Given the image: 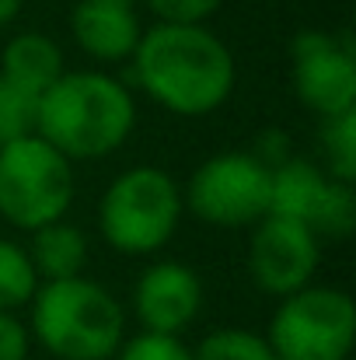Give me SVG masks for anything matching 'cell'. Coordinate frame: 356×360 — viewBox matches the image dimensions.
Wrapping results in <instances>:
<instances>
[{
  "label": "cell",
  "mask_w": 356,
  "mask_h": 360,
  "mask_svg": "<svg viewBox=\"0 0 356 360\" xmlns=\"http://www.w3.org/2000/svg\"><path fill=\"white\" fill-rule=\"evenodd\" d=\"M133 81L150 102L175 116L217 112L237 81L235 53L206 25H164L157 21L136 42Z\"/></svg>",
  "instance_id": "cell-1"
},
{
  "label": "cell",
  "mask_w": 356,
  "mask_h": 360,
  "mask_svg": "<svg viewBox=\"0 0 356 360\" xmlns=\"http://www.w3.org/2000/svg\"><path fill=\"white\" fill-rule=\"evenodd\" d=\"M136 126L129 88L102 70H74L39 95L35 133L67 161L116 154Z\"/></svg>",
  "instance_id": "cell-2"
},
{
  "label": "cell",
  "mask_w": 356,
  "mask_h": 360,
  "mask_svg": "<svg viewBox=\"0 0 356 360\" xmlns=\"http://www.w3.org/2000/svg\"><path fill=\"white\" fill-rule=\"evenodd\" d=\"M28 304V336L56 360H112L126 340L122 304L84 273L39 283Z\"/></svg>",
  "instance_id": "cell-3"
},
{
  "label": "cell",
  "mask_w": 356,
  "mask_h": 360,
  "mask_svg": "<svg viewBox=\"0 0 356 360\" xmlns=\"http://www.w3.org/2000/svg\"><path fill=\"white\" fill-rule=\"evenodd\" d=\"M185 214L178 182L154 165H136L112 179L98 203V228L105 241L126 255L161 252L175 238Z\"/></svg>",
  "instance_id": "cell-4"
},
{
  "label": "cell",
  "mask_w": 356,
  "mask_h": 360,
  "mask_svg": "<svg viewBox=\"0 0 356 360\" xmlns=\"http://www.w3.org/2000/svg\"><path fill=\"white\" fill-rule=\"evenodd\" d=\"M74 161L39 133L0 147V217L21 231L63 221L74 200Z\"/></svg>",
  "instance_id": "cell-5"
},
{
  "label": "cell",
  "mask_w": 356,
  "mask_h": 360,
  "mask_svg": "<svg viewBox=\"0 0 356 360\" xmlns=\"http://www.w3.org/2000/svg\"><path fill=\"white\" fill-rule=\"evenodd\" d=\"M356 340V304L346 290L315 287L279 297L265 343L276 360H350Z\"/></svg>",
  "instance_id": "cell-6"
},
{
  "label": "cell",
  "mask_w": 356,
  "mask_h": 360,
  "mask_svg": "<svg viewBox=\"0 0 356 360\" xmlns=\"http://www.w3.org/2000/svg\"><path fill=\"white\" fill-rule=\"evenodd\" d=\"M182 203L213 228H248L269 214V168L244 150L206 158L182 193Z\"/></svg>",
  "instance_id": "cell-7"
},
{
  "label": "cell",
  "mask_w": 356,
  "mask_h": 360,
  "mask_svg": "<svg viewBox=\"0 0 356 360\" xmlns=\"http://www.w3.org/2000/svg\"><path fill=\"white\" fill-rule=\"evenodd\" d=\"M290 81L297 98L322 120L356 109V53L346 32L304 28L290 42Z\"/></svg>",
  "instance_id": "cell-8"
},
{
  "label": "cell",
  "mask_w": 356,
  "mask_h": 360,
  "mask_svg": "<svg viewBox=\"0 0 356 360\" xmlns=\"http://www.w3.org/2000/svg\"><path fill=\"white\" fill-rule=\"evenodd\" d=\"M322 262V238L294 217L265 214L255 231H251V248H248V273L262 294L272 297H290L304 290Z\"/></svg>",
  "instance_id": "cell-9"
},
{
  "label": "cell",
  "mask_w": 356,
  "mask_h": 360,
  "mask_svg": "<svg viewBox=\"0 0 356 360\" xmlns=\"http://www.w3.org/2000/svg\"><path fill=\"white\" fill-rule=\"evenodd\" d=\"M203 308V280L185 262H150L136 287H133V311L143 326V333L178 336L196 322Z\"/></svg>",
  "instance_id": "cell-10"
},
{
  "label": "cell",
  "mask_w": 356,
  "mask_h": 360,
  "mask_svg": "<svg viewBox=\"0 0 356 360\" xmlns=\"http://www.w3.org/2000/svg\"><path fill=\"white\" fill-rule=\"evenodd\" d=\"M70 32L77 46L91 60H102V63L129 60L143 35L133 7H112V4H95V0H81L70 11Z\"/></svg>",
  "instance_id": "cell-11"
},
{
  "label": "cell",
  "mask_w": 356,
  "mask_h": 360,
  "mask_svg": "<svg viewBox=\"0 0 356 360\" xmlns=\"http://www.w3.org/2000/svg\"><path fill=\"white\" fill-rule=\"evenodd\" d=\"M63 74V49L42 32H18L0 53V77L32 95H42Z\"/></svg>",
  "instance_id": "cell-12"
},
{
  "label": "cell",
  "mask_w": 356,
  "mask_h": 360,
  "mask_svg": "<svg viewBox=\"0 0 356 360\" xmlns=\"http://www.w3.org/2000/svg\"><path fill=\"white\" fill-rule=\"evenodd\" d=\"M325 186H329V175L322 165L308 158H290L269 172V214L294 217L311 228L315 210L325 196Z\"/></svg>",
  "instance_id": "cell-13"
},
{
  "label": "cell",
  "mask_w": 356,
  "mask_h": 360,
  "mask_svg": "<svg viewBox=\"0 0 356 360\" xmlns=\"http://www.w3.org/2000/svg\"><path fill=\"white\" fill-rule=\"evenodd\" d=\"M28 259H32L42 283L81 276V269L88 266V238L81 228H74L67 221H53V224L32 231Z\"/></svg>",
  "instance_id": "cell-14"
},
{
  "label": "cell",
  "mask_w": 356,
  "mask_h": 360,
  "mask_svg": "<svg viewBox=\"0 0 356 360\" xmlns=\"http://www.w3.org/2000/svg\"><path fill=\"white\" fill-rule=\"evenodd\" d=\"M39 273L28 259V248H21L18 241L0 238V311H18L21 304H28L39 290Z\"/></svg>",
  "instance_id": "cell-15"
},
{
  "label": "cell",
  "mask_w": 356,
  "mask_h": 360,
  "mask_svg": "<svg viewBox=\"0 0 356 360\" xmlns=\"http://www.w3.org/2000/svg\"><path fill=\"white\" fill-rule=\"evenodd\" d=\"M322 154L325 175L336 182H356V109L332 116L322 126Z\"/></svg>",
  "instance_id": "cell-16"
},
{
  "label": "cell",
  "mask_w": 356,
  "mask_h": 360,
  "mask_svg": "<svg viewBox=\"0 0 356 360\" xmlns=\"http://www.w3.org/2000/svg\"><path fill=\"white\" fill-rule=\"evenodd\" d=\"M356 228V189L350 182H336L329 179L325 186V196L315 210V221H311V231L318 238H332L343 241L350 238Z\"/></svg>",
  "instance_id": "cell-17"
},
{
  "label": "cell",
  "mask_w": 356,
  "mask_h": 360,
  "mask_svg": "<svg viewBox=\"0 0 356 360\" xmlns=\"http://www.w3.org/2000/svg\"><path fill=\"white\" fill-rule=\"evenodd\" d=\"M192 360H276L265 336L248 329H213L199 340L192 350Z\"/></svg>",
  "instance_id": "cell-18"
},
{
  "label": "cell",
  "mask_w": 356,
  "mask_h": 360,
  "mask_svg": "<svg viewBox=\"0 0 356 360\" xmlns=\"http://www.w3.org/2000/svg\"><path fill=\"white\" fill-rule=\"evenodd\" d=\"M35 116H39V95L0 77V147H7L21 136H32Z\"/></svg>",
  "instance_id": "cell-19"
},
{
  "label": "cell",
  "mask_w": 356,
  "mask_h": 360,
  "mask_svg": "<svg viewBox=\"0 0 356 360\" xmlns=\"http://www.w3.org/2000/svg\"><path fill=\"white\" fill-rule=\"evenodd\" d=\"M116 360H192V350L178 336L161 333H140L133 340H122Z\"/></svg>",
  "instance_id": "cell-20"
},
{
  "label": "cell",
  "mask_w": 356,
  "mask_h": 360,
  "mask_svg": "<svg viewBox=\"0 0 356 360\" xmlns=\"http://www.w3.org/2000/svg\"><path fill=\"white\" fill-rule=\"evenodd\" d=\"M150 14L164 25H206L224 0H143Z\"/></svg>",
  "instance_id": "cell-21"
},
{
  "label": "cell",
  "mask_w": 356,
  "mask_h": 360,
  "mask_svg": "<svg viewBox=\"0 0 356 360\" xmlns=\"http://www.w3.org/2000/svg\"><path fill=\"white\" fill-rule=\"evenodd\" d=\"M28 347H32L28 326H21L18 315L0 311V360H28Z\"/></svg>",
  "instance_id": "cell-22"
},
{
  "label": "cell",
  "mask_w": 356,
  "mask_h": 360,
  "mask_svg": "<svg viewBox=\"0 0 356 360\" xmlns=\"http://www.w3.org/2000/svg\"><path fill=\"white\" fill-rule=\"evenodd\" d=\"M248 154H251L258 165H265L269 172L294 158V150H290V136H286L283 129H262L258 140H255V150H248Z\"/></svg>",
  "instance_id": "cell-23"
},
{
  "label": "cell",
  "mask_w": 356,
  "mask_h": 360,
  "mask_svg": "<svg viewBox=\"0 0 356 360\" xmlns=\"http://www.w3.org/2000/svg\"><path fill=\"white\" fill-rule=\"evenodd\" d=\"M21 4H25V0H0V28H4V25H11V21L18 18Z\"/></svg>",
  "instance_id": "cell-24"
},
{
  "label": "cell",
  "mask_w": 356,
  "mask_h": 360,
  "mask_svg": "<svg viewBox=\"0 0 356 360\" xmlns=\"http://www.w3.org/2000/svg\"><path fill=\"white\" fill-rule=\"evenodd\" d=\"M95 4H112V7H133L136 0H95Z\"/></svg>",
  "instance_id": "cell-25"
}]
</instances>
